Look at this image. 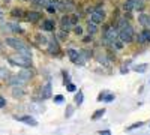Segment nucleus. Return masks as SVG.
<instances>
[{"label": "nucleus", "mask_w": 150, "mask_h": 135, "mask_svg": "<svg viewBox=\"0 0 150 135\" xmlns=\"http://www.w3.org/2000/svg\"><path fill=\"white\" fill-rule=\"evenodd\" d=\"M0 51H2V44H0Z\"/></svg>", "instance_id": "nucleus-47"}, {"label": "nucleus", "mask_w": 150, "mask_h": 135, "mask_svg": "<svg viewBox=\"0 0 150 135\" xmlns=\"http://www.w3.org/2000/svg\"><path fill=\"white\" fill-rule=\"evenodd\" d=\"M0 20H3V14H2V12H0Z\"/></svg>", "instance_id": "nucleus-46"}, {"label": "nucleus", "mask_w": 150, "mask_h": 135, "mask_svg": "<svg viewBox=\"0 0 150 135\" xmlns=\"http://www.w3.org/2000/svg\"><path fill=\"white\" fill-rule=\"evenodd\" d=\"M98 134H101V135H110L111 131H110V129H104V131H99Z\"/></svg>", "instance_id": "nucleus-44"}, {"label": "nucleus", "mask_w": 150, "mask_h": 135, "mask_svg": "<svg viewBox=\"0 0 150 135\" xmlns=\"http://www.w3.org/2000/svg\"><path fill=\"white\" fill-rule=\"evenodd\" d=\"M131 2H132V6H134L135 11H143L144 6H146L144 0H131Z\"/></svg>", "instance_id": "nucleus-21"}, {"label": "nucleus", "mask_w": 150, "mask_h": 135, "mask_svg": "<svg viewBox=\"0 0 150 135\" xmlns=\"http://www.w3.org/2000/svg\"><path fill=\"white\" fill-rule=\"evenodd\" d=\"M60 27L65 29V30H68V32L74 29V23H72V20H71V15H63V17H62V20H60Z\"/></svg>", "instance_id": "nucleus-11"}, {"label": "nucleus", "mask_w": 150, "mask_h": 135, "mask_svg": "<svg viewBox=\"0 0 150 135\" xmlns=\"http://www.w3.org/2000/svg\"><path fill=\"white\" fill-rule=\"evenodd\" d=\"M50 98H51V81H48L45 86H42L39 101H45V99H50Z\"/></svg>", "instance_id": "nucleus-9"}, {"label": "nucleus", "mask_w": 150, "mask_h": 135, "mask_svg": "<svg viewBox=\"0 0 150 135\" xmlns=\"http://www.w3.org/2000/svg\"><path fill=\"white\" fill-rule=\"evenodd\" d=\"M26 20L29 21V23H32V24H36V23H39L41 21V18H42V14L41 12H36V11H29V12H26Z\"/></svg>", "instance_id": "nucleus-10"}, {"label": "nucleus", "mask_w": 150, "mask_h": 135, "mask_svg": "<svg viewBox=\"0 0 150 135\" xmlns=\"http://www.w3.org/2000/svg\"><path fill=\"white\" fill-rule=\"evenodd\" d=\"M71 83V77L68 75V74H65V77H63V84L66 86V84H69Z\"/></svg>", "instance_id": "nucleus-42"}, {"label": "nucleus", "mask_w": 150, "mask_h": 135, "mask_svg": "<svg viewBox=\"0 0 150 135\" xmlns=\"http://www.w3.org/2000/svg\"><path fill=\"white\" fill-rule=\"evenodd\" d=\"M45 9H47V11L50 12V14H56V11H57V9H56V8L53 6V5H50V6H47Z\"/></svg>", "instance_id": "nucleus-40"}, {"label": "nucleus", "mask_w": 150, "mask_h": 135, "mask_svg": "<svg viewBox=\"0 0 150 135\" xmlns=\"http://www.w3.org/2000/svg\"><path fill=\"white\" fill-rule=\"evenodd\" d=\"M122 6H123L125 12H131V11H134V6H132V2H131V0H125V3H123Z\"/></svg>", "instance_id": "nucleus-29"}, {"label": "nucleus", "mask_w": 150, "mask_h": 135, "mask_svg": "<svg viewBox=\"0 0 150 135\" xmlns=\"http://www.w3.org/2000/svg\"><path fill=\"white\" fill-rule=\"evenodd\" d=\"M66 89H68V92H77V86L69 83V84H66Z\"/></svg>", "instance_id": "nucleus-37"}, {"label": "nucleus", "mask_w": 150, "mask_h": 135, "mask_svg": "<svg viewBox=\"0 0 150 135\" xmlns=\"http://www.w3.org/2000/svg\"><path fill=\"white\" fill-rule=\"evenodd\" d=\"M47 51L51 54V56H54V54H57L59 51H60V45H59V42H57V38H51V39H48V44H47Z\"/></svg>", "instance_id": "nucleus-6"}, {"label": "nucleus", "mask_w": 150, "mask_h": 135, "mask_svg": "<svg viewBox=\"0 0 150 135\" xmlns=\"http://www.w3.org/2000/svg\"><path fill=\"white\" fill-rule=\"evenodd\" d=\"M72 114H74V105H68L66 107V111H65V117L69 119Z\"/></svg>", "instance_id": "nucleus-32"}, {"label": "nucleus", "mask_w": 150, "mask_h": 135, "mask_svg": "<svg viewBox=\"0 0 150 135\" xmlns=\"http://www.w3.org/2000/svg\"><path fill=\"white\" fill-rule=\"evenodd\" d=\"M38 5H39L42 9H45L47 6L51 5V0H39V2H38Z\"/></svg>", "instance_id": "nucleus-34"}, {"label": "nucleus", "mask_w": 150, "mask_h": 135, "mask_svg": "<svg viewBox=\"0 0 150 135\" xmlns=\"http://www.w3.org/2000/svg\"><path fill=\"white\" fill-rule=\"evenodd\" d=\"M105 111H107V110L105 108H101V110H96V111L93 113V116H92V120H99V119H101L104 114H105Z\"/></svg>", "instance_id": "nucleus-26"}, {"label": "nucleus", "mask_w": 150, "mask_h": 135, "mask_svg": "<svg viewBox=\"0 0 150 135\" xmlns=\"http://www.w3.org/2000/svg\"><path fill=\"white\" fill-rule=\"evenodd\" d=\"M68 35H69L68 30L60 29V30H57V39H60V41H66V39H68Z\"/></svg>", "instance_id": "nucleus-24"}, {"label": "nucleus", "mask_w": 150, "mask_h": 135, "mask_svg": "<svg viewBox=\"0 0 150 135\" xmlns=\"http://www.w3.org/2000/svg\"><path fill=\"white\" fill-rule=\"evenodd\" d=\"M5 44L11 48H14V50H17V51H30L29 45L24 44L21 39H17V38H6Z\"/></svg>", "instance_id": "nucleus-3"}, {"label": "nucleus", "mask_w": 150, "mask_h": 135, "mask_svg": "<svg viewBox=\"0 0 150 135\" xmlns=\"http://www.w3.org/2000/svg\"><path fill=\"white\" fill-rule=\"evenodd\" d=\"M105 12L104 11H101V9H95L92 14H90V20L93 21V23H96V24H102L104 21H105Z\"/></svg>", "instance_id": "nucleus-7"}, {"label": "nucleus", "mask_w": 150, "mask_h": 135, "mask_svg": "<svg viewBox=\"0 0 150 135\" xmlns=\"http://www.w3.org/2000/svg\"><path fill=\"white\" fill-rule=\"evenodd\" d=\"M77 9V3L74 0H60V12L63 14H69Z\"/></svg>", "instance_id": "nucleus-5"}, {"label": "nucleus", "mask_w": 150, "mask_h": 135, "mask_svg": "<svg viewBox=\"0 0 150 135\" xmlns=\"http://www.w3.org/2000/svg\"><path fill=\"white\" fill-rule=\"evenodd\" d=\"M6 107V99L3 96H0V108H5Z\"/></svg>", "instance_id": "nucleus-43"}, {"label": "nucleus", "mask_w": 150, "mask_h": 135, "mask_svg": "<svg viewBox=\"0 0 150 135\" xmlns=\"http://www.w3.org/2000/svg\"><path fill=\"white\" fill-rule=\"evenodd\" d=\"M114 99H116V96L112 95V93H107L105 98H104V102H112Z\"/></svg>", "instance_id": "nucleus-35"}, {"label": "nucleus", "mask_w": 150, "mask_h": 135, "mask_svg": "<svg viewBox=\"0 0 150 135\" xmlns=\"http://www.w3.org/2000/svg\"><path fill=\"white\" fill-rule=\"evenodd\" d=\"M24 95H26V92H24L23 86H12V96H14L15 99H20Z\"/></svg>", "instance_id": "nucleus-16"}, {"label": "nucleus", "mask_w": 150, "mask_h": 135, "mask_svg": "<svg viewBox=\"0 0 150 135\" xmlns=\"http://www.w3.org/2000/svg\"><path fill=\"white\" fill-rule=\"evenodd\" d=\"M66 53H68V57H69V60H71L72 63H75V62H77L78 54H80V51H78V50H74V48H69V50H68Z\"/></svg>", "instance_id": "nucleus-19"}, {"label": "nucleus", "mask_w": 150, "mask_h": 135, "mask_svg": "<svg viewBox=\"0 0 150 135\" xmlns=\"http://www.w3.org/2000/svg\"><path fill=\"white\" fill-rule=\"evenodd\" d=\"M41 29L45 32H54L56 29V21L54 20H44L41 24Z\"/></svg>", "instance_id": "nucleus-14"}, {"label": "nucleus", "mask_w": 150, "mask_h": 135, "mask_svg": "<svg viewBox=\"0 0 150 135\" xmlns=\"http://www.w3.org/2000/svg\"><path fill=\"white\" fill-rule=\"evenodd\" d=\"M11 15H12V18H15V20H21V18H24L26 12H24L21 8H15V9L11 11Z\"/></svg>", "instance_id": "nucleus-18"}, {"label": "nucleus", "mask_w": 150, "mask_h": 135, "mask_svg": "<svg viewBox=\"0 0 150 135\" xmlns=\"http://www.w3.org/2000/svg\"><path fill=\"white\" fill-rule=\"evenodd\" d=\"M9 75H11L9 69H6V68H0V78H2V80H8Z\"/></svg>", "instance_id": "nucleus-27"}, {"label": "nucleus", "mask_w": 150, "mask_h": 135, "mask_svg": "<svg viewBox=\"0 0 150 135\" xmlns=\"http://www.w3.org/2000/svg\"><path fill=\"white\" fill-rule=\"evenodd\" d=\"M36 42H38V45H39V47H47L48 38H47V36H44V35H36Z\"/></svg>", "instance_id": "nucleus-22"}, {"label": "nucleus", "mask_w": 150, "mask_h": 135, "mask_svg": "<svg viewBox=\"0 0 150 135\" xmlns=\"http://www.w3.org/2000/svg\"><path fill=\"white\" fill-rule=\"evenodd\" d=\"M8 62L12 66H20V68H32V59L24 57L23 54L17 53L14 56H8Z\"/></svg>", "instance_id": "nucleus-1"}, {"label": "nucleus", "mask_w": 150, "mask_h": 135, "mask_svg": "<svg viewBox=\"0 0 150 135\" xmlns=\"http://www.w3.org/2000/svg\"><path fill=\"white\" fill-rule=\"evenodd\" d=\"M87 32H89V35H95L98 32V24L93 23L92 20H89V23H87Z\"/></svg>", "instance_id": "nucleus-20"}, {"label": "nucleus", "mask_w": 150, "mask_h": 135, "mask_svg": "<svg viewBox=\"0 0 150 135\" xmlns=\"http://www.w3.org/2000/svg\"><path fill=\"white\" fill-rule=\"evenodd\" d=\"M9 26H11V30L14 33H23V29L18 26V23H9Z\"/></svg>", "instance_id": "nucleus-28"}, {"label": "nucleus", "mask_w": 150, "mask_h": 135, "mask_svg": "<svg viewBox=\"0 0 150 135\" xmlns=\"http://www.w3.org/2000/svg\"><path fill=\"white\" fill-rule=\"evenodd\" d=\"M83 101H84V93H83V90H78L77 95H75V98H74V102H75V105L80 107L83 104Z\"/></svg>", "instance_id": "nucleus-23"}, {"label": "nucleus", "mask_w": 150, "mask_h": 135, "mask_svg": "<svg viewBox=\"0 0 150 135\" xmlns=\"http://www.w3.org/2000/svg\"><path fill=\"white\" fill-rule=\"evenodd\" d=\"M134 71H135V72H146V71H147V65H146V63H143V65H137V66L134 68Z\"/></svg>", "instance_id": "nucleus-31"}, {"label": "nucleus", "mask_w": 150, "mask_h": 135, "mask_svg": "<svg viewBox=\"0 0 150 135\" xmlns=\"http://www.w3.org/2000/svg\"><path fill=\"white\" fill-rule=\"evenodd\" d=\"M138 23H140V26L149 29V24H150V15L149 14H141L138 15Z\"/></svg>", "instance_id": "nucleus-17"}, {"label": "nucleus", "mask_w": 150, "mask_h": 135, "mask_svg": "<svg viewBox=\"0 0 150 135\" xmlns=\"http://www.w3.org/2000/svg\"><path fill=\"white\" fill-rule=\"evenodd\" d=\"M2 32H3V33H6V32L11 33V32H12V30H11V26H9V23H6V24H3V26H2Z\"/></svg>", "instance_id": "nucleus-38"}, {"label": "nucleus", "mask_w": 150, "mask_h": 135, "mask_svg": "<svg viewBox=\"0 0 150 135\" xmlns=\"http://www.w3.org/2000/svg\"><path fill=\"white\" fill-rule=\"evenodd\" d=\"M105 95H107V92H101V93H99V96H98V99H96V101L102 102V101H104V98H105Z\"/></svg>", "instance_id": "nucleus-41"}, {"label": "nucleus", "mask_w": 150, "mask_h": 135, "mask_svg": "<svg viewBox=\"0 0 150 135\" xmlns=\"http://www.w3.org/2000/svg\"><path fill=\"white\" fill-rule=\"evenodd\" d=\"M18 75L23 78V80H26V81H30L35 75V72L30 69V68H21V71L18 72Z\"/></svg>", "instance_id": "nucleus-13"}, {"label": "nucleus", "mask_w": 150, "mask_h": 135, "mask_svg": "<svg viewBox=\"0 0 150 135\" xmlns=\"http://www.w3.org/2000/svg\"><path fill=\"white\" fill-rule=\"evenodd\" d=\"M53 101H54L56 104H62V102H63V101H65V96H63V95H56Z\"/></svg>", "instance_id": "nucleus-36"}, {"label": "nucleus", "mask_w": 150, "mask_h": 135, "mask_svg": "<svg viewBox=\"0 0 150 135\" xmlns=\"http://www.w3.org/2000/svg\"><path fill=\"white\" fill-rule=\"evenodd\" d=\"M27 2H30V3H33V5H38V2H39V0H27Z\"/></svg>", "instance_id": "nucleus-45"}, {"label": "nucleus", "mask_w": 150, "mask_h": 135, "mask_svg": "<svg viewBox=\"0 0 150 135\" xmlns=\"http://www.w3.org/2000/svg\"><path fill=\"white\" fill-rule=\"evenodd\" d=\"M74 33L77 35V36H81L83 35V27L80 26V24H75V26H74Z\"/></svg>", "instance_id": "nucleus-33"}, {"label": "nucleus", "mask_w": 150, "mask_h": 135, "mask_svg": "<svg viewBox=\"0 0 150 135\" xmlns=\"http://www.w3.org/2000/svg\"><path fill=\"white\" fill-rule=\"evenodd\" d=\"M119 39L123 42V44H129L132 42L134 39V29L129 23H126L123 27L119 29Z\"/></svg>", "instance_id": "nucleus-2"}, {"label": "nucleus", "mask_w": 150, "mask_h": 135, "mask_svg": "<svg viewBox=\"0 0 150 135\" xmlns=\"http://www.w3.org/2000/svg\"><path fill=\"white\" fill-rule=\"evenodd\" d=\"M6 81H8V84L11 86V87H12V86H24L27 83L26 80H23L18 74H17V75H9V78Z\"/></svg>", "instance_id": "nucleus-12"}, {"label": "nucleus", "mask_w": 150, "mask_h": 135, "mask_svg": "<svg viewBox=\"0 0 150 135\" xmlns=\"http://www.w3.org/2000/svg\"><path fill=\"white\" fill-rule=\"evenodd\" d=\"M26 2H27V0H26Z\"/></svg>", "instance_id": "nucleus-48"}, {"label": "nucleus", "mask_w": 150, "mask_h": 135, "mask_svg": "<svg viewBox=\"0 0 150 135\" xmlns=\"http://www.w3.org/2000/svg\"><path fill=\"white\" fill-rule=\"evenodd\" d=\"M143 125H144L143 122H137V123H134V125L128 126V128H126V131H128V132H131V131H135V129H138V128H141Z\"/></svg>", "instance_id": "nucleus-30"}, {"label": "nucleus", "mask_w": 150, "mask_h": 135, "mask_svg": "<svg viewBox=\"0 0 150 135\" xmlns=\"http://www.w3.org/2000/svg\"><path fill=\"white\" fill-rule=\"evenodd\" d=\"M102 36L110 41V42H114L116 39H119V30L116 26H111V24H107L104 26V30H102Z\"/></svg>", "instance_id": "nucleus-4"}, {"label": "nucleus", "mask_w": 150, "mask_h": 135, "mask_svg": "<svg viewBox=\"0 0 150 135\" xmlns=\"http://www.w3.org/2000/svg\"><path fill=\"white\" fill-rule=\"evenodd\" d=\"M15 120H18V122H24L26 125H30V126H38V122L33 119V117H30V116H15Z\"/></svg>", "instance_id": "nucleus-15"}, {"label": "nucleus", "mask_w": 150, "mask_h": 135, "mask_svg": "<svg viewBox=\"0 0 150 135\" xmlns=\"http://www.w3.org/2000/svg\"><path fill=\"white\" fill-rule=\"evenodd\" d=\"M83 41H84L86 44L92 42V41H93V35H87V36H84V38H83Z\"/></svg>", "instance_id": "nucleus-39"}, {"label": "nucleus", "mask_w": 150, "mask_h": 135, "mask_svg": "<svg viewBox=\"0 0 150 135\" xmlns=\"http://www.w3.org/2000/svg\"><path fill=\"white\" fill-rule=\"evenodd\" d=\"M96 60H98L101 65H108V63H110V59H108L105 54H102V53H99V54L96 56Z\"/></svg>", "instance_id": "nucleus-25"}, {"label": "nucleus", "mask_w": 150, "mask_h": 135, "mask_svg": "<svg viewBox=\"0 0 150 135\" xmlns=\"http://www.w3.org/2000/svg\"><path fill=\"white\" fill-rule=\"evenodd\" d=\"M137 42L140 45H144L147 42H150V29H144L137 35Z\"/></svg>", "instance_id": "nucleus-8"}]
</instances>
